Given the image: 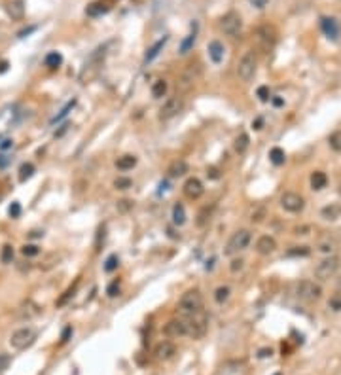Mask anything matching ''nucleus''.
Listing matches in <instances>:
<instances>
[{
  "instance_id": "1",
  "label": "nucleus",
  "mask_w": 341,
  "mask_h": 375,
  "mask_svg": "<svg viewBox=\"0 0 341 375\" xmlns=\"http://www.w3.org/2000/svg\"><path fill=\"white\" fill-rule=\"evenodd\" d=\"M186 326V335L192 337V339H201L205 337V333L209 330V318L205 315V311H197V313H192V315H186L182 317Z\"/></svg>"
},
{
  "instance_id": "2",
  "label": "nucleus",
  "mask_w": 341,
  "mask_h": 375,
  "mask_svg": "<svg viewBox=\"0 0 341 375\" xmlns=\"http://www.w3.org/2000/svg\"><path fill=\"white\" fill-rule=\"evenodd\" d=\"M178 313L180 317H186V315H192V313H197V311H203V296L199 294V290H188L182 294L180 302H178Z\"/></svg>"
},
{
  "instance_id": "3",
  "label": "nucleus",
  "mask_w": 341,
  "mask_h": 375,
  "mask_svg": "<svg viewBox=\"0 0 341 375\" xmlns=\"http://www.w3.org/2000/svg\"><path fill=\"white\" fill-rule=\"evenodd\" d=\"M250 241H252V233H250V230L235 231V233L229 237V241H227L224 254H226V256H235V254H239V252H243V250H246L248 245H250Z\"/></svg>"
},
{
  "instance_id": "4",
  "label": "nucleus",
  "mask_w": 341,
  "mask_h": 375,
  "mask_svg": "<svg viewBox=\"0 0 341 375\" xmlns=\"http://www.w3.org/2000/svg\"><path fill=\"white\" fill-rule=\"evenodd\" d=\"M34 341H36V332L32 328H19L10 337V345L14 347L15 351H25Z\"/></svg>"
},
{
  "instance_id": "5",
  "label": "nucleus",
  "mask_w": 341,
  "mask_h": 375,
  "mask_svg": "<svg viewBox=\"0 0 341 375\" xmlns=\"http://www.w3.org/2000/svg\"><path fill=\"white\" fill-rule=\"evenodd\" d=\"M296 296L299 300H305V302H315L322 296V288L320 284H317L315 281H299L296 284Z\"/></svg>"
},
{
  "instance_id": "6",
  "label": "nucleus",
  "mask_w": 341,
  "mask_h": 375,
  "mask_svg": "<svg viewBox=\"0 0 341 375\" xmlns=\"http://www.w3.org/2000/svg\"><path fill=\"white\" fill-rule=\"evenodd\" d=\"M256 74V55L252 51H246L237 65V76L241 82H250Z\"/></svg>"
},
{
  "instance_id": "7",
  "label": "nucleus",
  "mask_w": 341,
  "mask_h": 375,
  "mask_svg": "<svg viewBox=\"0 0 341 375\" xmlns=\"http://www.w3.org/2000/svg\"><path fill=\"white\" fill-rule=\"evenodd\" d=\"M338 269H340V258L338 256H328L317 265L315 277L318 281H328V279H332L334 275L338 273Z\"/></svg>"
},
{
  "instance_id": "8",
  "label": "nucleus",
  "mask_w": 341,
  "mask_h": 375,
  "mask_svg": "<svg viewBox=\"0 0 341 375\" xmlns=\"http://www.w3.org/2000/svg\"><path fill=\"white\" fill-rule=\"evenodd\" d=\"M102 59H104V47H100V49H97V53H93L91 57H89V61L84 65V69H82V72H80V82H89L95 74H97V70H99V67L102 65Z\"/></svg>"
},
{
  "instance_id": "9",
  "label": "nucleus",
  "mask_w": 341,
  "mask_h": 375,
  "mask_svg": "<svg viewBox=\"0 0 341 375\" xmlns=\"http://www.w3.org/2000/svg\"><path fill=\"white\" fill-rule=\"evenodd\" d=\"M220 29L227 36H237L243 29V19L237 12H227L222 19H220Z\"/></svg>"
},
{
  "instance_id": "10",
  "label": "nucleus",
  "mask_w": 341,
  "mask_h": 375,
  "mask_svg": "<svg viewBox=\"0 0 341 375\" xmlns=\"http://www.w3.org/2000/svg\"><path fill=\"white\" fill-rule=\"evenodd\" d=\"M281 207H283L286 212H301L303 207H305V199L296 193V191H284L281 195Z\"/></svg>"
},
{
  "instance_id": "11",
  "label": "nucleus",
  "mask_w": 341,
  "mask_h": 375,
  "mask_svg": "<svg viewBox=\"0 0 341 375\" xmlns=\"http://www.w3.org/2000/svg\"><path fill=\"white\" fill-rule=\"evenodd\" d=\"M182 106H184V102H182V97H170L167 101L163 102V106L159 108V119H163V121H167V119H172L174 116H178V112L182 110Z\"/></svg>"
},
{
  "instance_id": "12",
  "label": "nucleus",
  "mask_w": 341,
  "mask_h": 375,
  "mask_svg": "<svg viewBox=\"0 0 341 375\" xmlns=\"http://www.w3.org/2000/svg\"><path fill=\"white\" fill-rule=\"evenodd\" d=\"M256 36H258V42H260V46H262L266 51H269L271 47L275 46V42H277V32H275V29L269 27V25L260 27L258 32H256Z\"/></svg>"
},
{
  "instance_id": "13",
  "label": "nucleus",
  "mask_w": 341,
  "mask_h": 375,
  "mask_svg": "<svg viewBox=\"0 0 341 375\" xmlns=\"http://www.w3.org/2000/svg\"><path fill=\"white\" fill-rule=\"evenodd\" d=\"M182 191L188 199H199L203 193H205V188H203V182L199 178H188L182 186Z\"/></svg>"
},
{
  "instance_id": "14",
  "label": "nucleus",
  "mask_w": 341,
  "mask_h": 375,
  "mask_svg": "<svg viewBox=\"0 0 341 375\" xmlns=\"http://www.w3.org/2000/svg\"><path fill=\"white\" fill-rule=\"evenodd\" d=\"M277 250V241L271 237V235H262L258 241H256V252L262 254V256H269Z\"/></svg>"
},
{
  "instance_id": "15",
  "label": "nucleus",
  "mask_w": 341,
  "mask_h": 375,
  "mask_svg": "<svg viewBox=\"0 0 341 375\" xmlns=\"http://www.w3.org/2000/svg\"><path fill=\"white\" fill-rule=\"evenodd\" d=\"M163 332H165V335H169V337H182V335H186V326H184L182 317L169 320V322L165 324Z\"/></svg>"
},
{
  "instance_id": "16",
  "label": "nucleus",
  "mask_w": 341,
  "mask_h": 375,
  "mask_svg": "<svg viewBox=\"0 0 341 375\" xmlns=\"http://www.w3.org/2000/svg\"><path fill=\"white\" fill-rule=\"evenodd\" d=\"M320 29H322V32L326 34L328 38L338 40V36H340V25H338V21H336L334 17H320Z\"/></svg>"
},
{
  "instance_id": "17",
  "label": "nucleus",
  "mask_w": 341,
  "mask_h": 375,
  "mask_svg": "<svg viewBox=\"0 0 341 375\" xmlns=\"http://www.w3.org/2000/svg\"><path fill=\"white\" fill-rule=\"evenodd\" d=\"M186 173H190V165L186 163L184 159L172 161L169 165V169H167V174H169L170 178H180V176H184Z\"/></svg>"
},
{
  "instance_id": "18",
  "label": "nucleus",
  "mask_w": 341,
  "mask_h": 375,
  "mask_svg": "<svg viewBox=\"0 0 341 375\" xmlns=\"http://www.w3.org/2000/svg\"><path fill=\"white\" fill-rule=\"evenodd\" d=\"M6 10H8V15H10L12 19L19 21V19L25 17V2H23V0H10L8 6H6Z\"/></svg>"
},
{
  "instance_id": "19",
  "label": "nucleus",
  "mask_w": 341,
  "mask_h": 375,
  "mask_svg": "<svg viewBox=\"0 0 341 375\" xmlns=\"http://www.w3.org/2000/svg\"><path fill=\"white\" fill-rule=\"evenodd\" d=\"M174 354H176V347L172 345L170 341H161L156 347V356L159 360H170Z\"/></svg>"
},
{
  "instance_id": "20",
  "label": "nucleus",
  "mask_w": 341,
  "mask_h": 375,
  "mask_svg": "<svg viewBox=\"0 0 341 375\" xmlns=\"http://www.w3.org/2000/svg\"><path fill=\"white\" fill-rule=\"evenodd\" d=\"M209 57L213 61L214 65H220L222 63V59H224V44L218 42V40H213V42H209Z\"/></svg>"
},
{
  "instance_id": "21",
  "label": "nucleus",
  "mask_w": 341,
  "mask_h": 375,
  "mask_svg": "<svg viewBox=\"0 0 341 375\" xmlns=\"http://www.w3.org/2000/svg\"><path fill=\"white\" fill-rule=\"evenodd\" d=\"M192 32L186 36L184 40H182V44H180V47H178V53L180 55H186V53H190L192 49H194V46H195V42H197V25H194L192 27Z\"/></svg>"
},
{
  "instance_id": "22",
  "label": "nucleus",
  "mask_w": 341,
  "mask_h": 375,
  "mask_svg": "<svg viewBox=\"0 0 341 375\" xmlns=\"http://www.w3.org/2000/svg\"><path fill=\"white\" fill-rule=\"evenodd\" d=\"M167 42H169V36H163V38H159L154 46H150L148 51H146V55H144V63H152V61L161 53V49L165 47V44Z\"/></svg>"
},
{
  "instance_id": "23",
  "label": "nucleus",
  "mask_w": 341,
  "mask_h": 375,
  "mask_svg": "<svg viewBox=\"0 0 341 375\" xmlns=\"http://www.w3.org/2000/svg\"><path fill=\"white\" fill-rule=\"evenodd\" d=\"M108 10H110V6H108L106 2L97 0V2H91V4L85 8V15H89V17H99V15L106 14Z\"/></svg>"
},
{
  "instance_id": "24",
  "label": "nucleus",
  "mask_w": 341,
  "mask_h": 375,
  "mask_svg": "<svg viewBox=\"0 0 341 375\" xmlns=\"http://www.w3.org/2000/svg\"><path fill=\"white\" fill-rule=\"evenodd\" d=\"M320 216L324 218V220H330V222L338 220V218L341 216V205L340 203H330V205H326V207H322Z\"/></svg>"
},
{
  "instance_id": "25",
  "label": "nucleus",
  "mask_w": 341,
  "mask_h": 375,
  "mask_svg": "<svg viewBox=\"0 0 341 375\" xmlns=\"http://www.w3.org/2000/svg\"><path fill=\"white\" fill-rule=\"evenodd\" d=\"M137 156H133V154H125V156H122V158L116 159V167L120 169V171H131L135 165H137Z\"/></svg>"
},
{
  "instance_id": "26",
  "label": "nucleus",
  "mask_w": 341,
  "mask_h": 375,
  "mask_svg": "<svg viewBox=\"0 0 341 375\" xmlns=\"http://www.w3.org/2000/svg\"><path fill=\"white\" fill-rule=\"evenodd\" d=\"M328 186V176L326 173H322V171H315L311 174V188L315 191H320V189H324Z\"/></svg>"
},
{
  "instance_id": "27",
  "label": "nucleus",
  "mask_w": 341,
  "mask_h": 375,
  "mask_svg": "<svg viewBox=\"0 0 341 375\" xmlns=\"http://www.w3.org/2000/svg\"><path fill=\"white\" fill-rule=\"evenodd\" d=\"M172 224L174 226L186 224V209L182 203H174V207H172Z\"/></svg>"
},
{
  "instance_id": "28",
  "label": "nucleus",
  "mask_w": 341,
  "mask_h": 375,
  "mask_svg": "<svg viewBox=\"0 0 341 375\" xmlns=\"http://www.w3.org/2000/svg\"><path fill=\"white\" fill-rule=\"evenodd\" d=\"M269 161L273 163V165H277V167L284 165V161H286V154H284L283 148H279V146L271 148L269 150Z\"/></svg>"
},
{
  "instance_id": "29",
  "label": "nucleus",
  "mask_w": 341,
  "mask_h": 375,
  "mask_svg": "<svg viewBox=\"0 0 341 375\" xmlns=\"http://www.w3.org/2000/svg\"><path fill=\"white\" fill-rule=\"evenodd\" d=\"M44 63H46V67L48 69H59L61 67V63H63V57H61V53H57V51H49L46 59H44Z\"/></svg>"
},
{
  "instance_id": "30",
  "label": "nucleus",
  "mask_w": 341,
  "mask_h": 375,
  "mask_svg": "<svg viewBox=\"0 0 341 375\" xmlns=\"http://www.w3.org/2000/svg\"><path fill=\"white\" fill-rule=\"evenodd\" d=\"M311 254V248L309 246H292L288 252H286V256H290V258H307Z\"/></svg>"
},
{
  "instance_id": "31",
  "label": "nucleus",
  "mask_w": 341,
  "mask_h": 375,
  "mask_svg": "<svg viewBox=\"0 0 341 375\" xmlns=\"http://www.w3.org/2000/svg\"><path fill=\"white\" fill-rule=\"evenodd\" d=\"M167 82L165 80H156L154 86H152V97L154 99H161L165 93H167Z\"/></svg>"
},
{
  "instance_id": "32",
  "label": "nucleus",
  "mask_w": 341,
  "mask_h": 375,
  "mask_svg": "<svg viewBox=\"0 0 341 375\" xmlns=\"http://www.w3.org/2000/svg\"><path fill=\"white\" fill-rule=\"evenodd\" d=\"M74 106H76V99H72V101L67 102V104H65V108H63V110H61V112H59V114H57L55 117L51 119V125H55V123H59L61 119H65L67 116L71 114V110L74 108Z\"/></svg>"
},
{
  "instance_id": "33",
  "label": "nucleus",
  "mask_w": 341,
  "mask_h": 375,
  "mask_svg": "<svg viewBox=\"0 0 341 375\" xmlns=\"http://www.w3.org/2000/svg\"><path fill=\"white\" fill-rule=\"evenodd\" d=\"M229 294H231L229 286H218V288L214 290V302L226 303L227 300H229Z\"/></svg>"
},
{
  "instance_id": "34",
  "label": "nucleus",
  "mask_w": 341,
  "mask_h": 375,
  "mask_svg": "<svg viewBox=\"0 0 341 375\" xmlns=\"http://www.w3.org/2000/svg\"><path fill=\"white\" fill-rule=\"evenodd\" d=\"M328 144L334 152H341V129L334 131L330 137H328Z\"/></svg>"
},
{
  "instance_id": "35",
  "label": "nucleus",
  "mask_w": 341,
  "mask_h": 375,
  "mask_svg": "<svg viewBox=\"0 0 341 375\" xmlns=\"http://www.w3.org/2000/svg\"><path fill=\"white\" fill-rule=\"evenodd\" d=\"M32 174H34V165H32V163H23V165L19 167V180H21V182H27Z\"/></svg>"
},
{
  "instance_id": "36",
  "label": "nucleus",
  "mask_w": 341,
  "mask_h": 375,
  "mask_svg": "<svg viewBox=\"0 0 341 375\" xmlns=\"http://www.w3.org/2000/svg\"><path fill=\"white\" fill-rule=\"evenodd\" d=\"M248 142H250L248 135H246V133H241V135L235 139V150H237L239 154H244V152H246V148H248Z\"/></svg>"
},
{
  "instance_id": "37",
  "label": "nucleus",
  "mask_w": 341,
  "mask_h": 375,
  "mask_svg": "<svg viewBox=\"0 0 341 375\" xmlns=\"http://www.w3.org/2000/svg\"><path fill=\"white\" fill-rule=\"evenodd\" d=\"M118 265H120V258H118L116 254H110V256L106 258V261H104V271H106V273H112V271L118 269Z\"/></svg>"
},
{
  "instance_id": "38",
  "label": "nucleus",
  "mask_w": 341,
  "mask_h": 375,
  "mask_svg": "<svg viewBox=\"0 0 341 375\" xmlns=\"http://www.w3.org/2000/svg\"><path fill=\"white\" fill-rule=\"evenodd\" d=\"M114 186H116V189H129V188L133 186V180L127 178V176H120V178H116Z\"/></svg>"
},
{
  "instance_id": "39",
  "label": "nucleus",
  "mask_w": 341,
  "mask_h": 375,
  "mask_svg": "<svg viewBox=\"0 0 341 375\" xmlns=\"http://www.w3.org/2000/svg\"><path fill=\"white\" fill-rule=\"evenodd\" d=\"M0 260L4 261V263H10V261L14 260V246L6 245L2 248V256H0Z\"/></svg>"
},
{
  "instance_id": "40",
  "label": "nucleus",
  "mask_w": 341,
  "mask_h": 375,
  "mask_svg": "<svg viewBox=\"0 0 341 375\" xmlns=\"http://www.w3.org/2000/svg\"><path fill=\"white\" fill-rule=\"evenodd\" d=\"M256 95H258V99H260L262 102H268L271 99L269 87H268V86H260V87H258V91H256Z\"/></svg>"
},
{
  "instance_id": "41",
  "label": "nucleus",
  "mask_w": 341,
  "mask_h": 375,
  "mask_svg": "<svg viewBox=\"0 0 341 375\" xmlns=\"http://www.w3.org/2000/svg\"><path fill=\"white\" fill-rule=\"evenodd\" d=\"M12 364V356L6 354V352H0V374H4Z\"/></svg>"
},
{
  "instance_id": "42",
  "label": "nucleus",
  "mask_w": 341,
  "mask_h": 375,
  "mask_svg": "<svg viewBox=\"0 0 341 375\" xmlns=\"http://www.w3.org/2000/svg\"><path fill=\"white\" fill-rule=\"evenodd\" d=\"M106 294H108V298H116L118 294H120V281H114L108 284V288H106Z\"/></svg>"
},
{
  "instance_id": "43",
  "label": "nucleus",
  "mask_w": 341,
  "mask_h": 375,
  "mask_svg": "<svg viewBox=\"0 0 341 375\" xmlns=\"http://www.w3.org/2000/svg\"><path fill=\"white\" fill-rule=\"evenodd\" d=\"M21 252H23L25 256H36V254H40V248L36 245H25L21 248Z\"/></svg>"
},
{
  "instance_id": "44",
  "label": "nucleus",
  "mask_w": 341,
  "mask_h": 375,
  "mask_svg": "<svg viewBox=\"0 0 341 375\" xmlns=\"http://www.w3.org/2000/svg\"><path fill=\"white\" fill-rule=\"evenodd\" d=\"M8 214L12 218H19V214H21V205L17 201H14L10 205V209H8Z\"/></svg>"
},
{
  "instance_id": "45",
  "label": "nucleus",
  "mask_w": 341,
  "mask_h": 375,
  "mask_svg": "<svg viewBox=\"0 0 341 375\" xmlns=\"http://www.w3.org/2000/svg\"><path fill=\"white\" fill-rule=\"evenodd\" d=\"M243 265H244V261L241 258H235V260H231V265H229V269H231V273H237V271H241Z\"/></svg>"
},
{
  "instance_id": "46",
  "label": "nucleus",
  "mask_w": 341,
  "mask_h": 375,
  "mask_svg": "<svg viewBox=\"0 0 341 375\" xmlns=\"http://www.w3.org/2000/svg\"><path fill=\"white\" fill-rule=\"evenodd\" d=\"M76 284H78V282H76ZM76 284H74L72 288H69L67 292H65V296H63V298H61V300L57 302V305H63V303H67V300H69L71 296H74V288H76Z\"/></svg>"
},
{
  "instance_id": "47",
  "label": "nucleus",
  "mask_w": 341,
  "mask_h": 375,
  "mask_svg": "<svg viewBox=\"0 0 341 375\" xmlns=\"http://www.w3.org/2000/svg\"><path fill=\"white\" fill-rule=\"evenodd\" d=\"M133 207V201H129V199H123V201H120L118 203V209L122 211V212H125L127 209H131Z\"/></svg>"
},
{
  "instance_id": "48",
  "label": "nucleus",
  "mask_w": 341,
  "mask_h": 375,
  "mask_svg": "<svg viewBox=\"0 0 341 375\" xmlns=\"http://www.w3.org/2000/svg\"><path fill=\"white\" fill-rule=\"evenodd\" d=\"M207 176L216 180V178H220V171H218L216 167H209V169H207Z\"/></svg>"
},
{
  "instance_id": "49",
  "label": "nucleus",
  "mask_w": 341,
  "mask_h": 375,
  "mask_svg": "<svg viewBox=\"0 0 341 375\" xmlns=\"http://www.w3.org/2000/svg\"><path fill=\"white\" fill-rule=\"evenodd\" d=\"M330 307H332L334 311H340L341 309V296H336V298L330 302Z\"/></svg>"
},
{
  "instance_id": "50",
  "label": "nucleus",
  "mask_w": 341,
  "mask_h": 375,
  "mask_svg": "<svg viewBox=\"0 0 341 375\" xmlns=\"http://www.w3.org/2000/svg\"><path fill=\"white\" fill-rule=\"evenodd\" d=\"M252 127H254L256 131H260L264 127V119H262V117H256L254 121H252Z\"/></svg>"
},
{
  "instance_id": "51",
  "label": "nucleus",
  "mask_w": 341,
  "mask_h": 375,
  "mask_svg": "<svg viewBox=\"0 0 341 375\" xmlns=\"http://www.w3.org/2000/svg\"><path fill=\"white\" fill-rule=\"evenodd\" d=\"M8 163H10V158L6 154H0V169H4Z\"/></svg>"
},
{
  "instance_id": "52",
  "label": "nucleus",
  "mask_w": 341,
  "mask_h": 375,
  "mask_svg": "<svg viewBox=\"0 0 341 375\" xmlns=\"http://www.w3.org/2000/svg\"><path fill=\"white\" fill-rule=\"evenodd\" d=\"M71 333H72V328L69 326V328L63 332V337H61V341H63V343H67V341H69V337H71Z\"/></svg>"
},
{
  "instance_id": "53",
  "label": "nucleus",
  "mask_w": 341,
  "mask_h": 375,
  "mask_svg": "<svg viewBox=\"0 0 341 375\" xmlns=\"http://www.w3.org/2000/svg\"><path fill=\"white\" fill-rule=\"evenodd\" d=\"M14 146V141H10V139H6L2 144H0V150H8V148H12Z\"/></svg>"
},
{
  "instance_id": "54",
  "label": "nucleus",
  "mask_w": 341,
  "mask_h": 375,
  "mask_svg": "<svg viewBox=\"0 0 341 375\" xmlns=\"http://www.w3.org/2000/svg\"><path fill=\"white\" fill-rule=\"evenodd\" d=\"M252 4H254L256 8H266V4H268V0H250Z\"/></svg>"
},
{
  "instance_id": "55",
  "label": "nucleus",
  "mask_w": 341,
  "mask_h": 375,
  "mask_svg": "<svg viewBox=\"0 0 341 375\" xmlns=\"http://www.w3.org/2000/svg\"><path fill=\"white\" fill-rule=\"evenodd\" d=\"M320 250H322V252H332V250H334V243H330V245H328V243L326 245H320Z\"/></svg>"
},
{
  "instance_id": "56",
  "label": "nucleus",
  "mask_w": 341,
  "mask_h": 375,
  "mask_svg": "<svg viewBox=\"0 0 341 375\" xmlns=\"http://www.w3.org/2000/svg\"><path fill=\"white\" fill-rule=\"evenodd\" d=\"M271 101H273V104H275V106H283V104H284V101L281 99V97H271Z\"/></svg>"
},
{
  "instance_id": "57",
  "label": "nucleus",
  "mask_w": 341,
  "mask_h": 375,
  "mask_svg": "<svg viewBox=\"0 0 341 375\" xmlns=\"http://www.w3.org/2000/svg\"><path fill=\"white\" fill-rule=\"evenodd\" d=\"M307 231H309V228H296L294 233H296V235H307Z\"/></svg>"
},
{
  "instance_id": "58",
  "label": "nucleus",
  "mask_w": 341,
  "mask_h": 375,
  "mask_svg": "<svg viewBox=\"0 0 341 375\" xmlns=\"http://www.w3.org/2000/svg\"><path fill=\"white\" fill-rule=\"evenodd\" d=\"M8 67H10V63H8V61H0V72H6V70H8Z\"/></svg>"
},
{
  "instance_id": "59",
  "label": "nucleus",
  "mask_w": 341,
  "mask_h": 375,
  "mask_svg": "<svg viewBox=\"0 0 341 375\" xmlns=\"http://www.w3.org/2000/svg\"><path fill=\"white\" fill-rule=\"evenodd\" d=\"M260 356H262V358H268V356H271V349H264V351H260Z\"/></svg>"
},
{
  "instance_id": "60",
  "label": "nucleus",
  "mask_w": 341,
  "mask_h": 375,
  "mask_svg": "<svg viewBox=\"0 0 341 375\" xmlns=\"http://www.w3.org/2000/svg\"><path fill=\"white\" fill-rule=\"evenodd\" d=\"M275 375H283V374H275Z\"/></svg>"
}]
</instances>
